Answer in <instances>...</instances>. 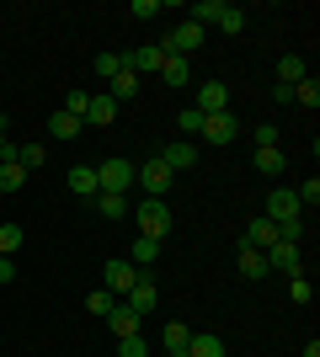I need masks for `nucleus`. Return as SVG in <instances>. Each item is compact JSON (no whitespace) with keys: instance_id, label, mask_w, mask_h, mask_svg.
<instances>
[{"instance_id":"obj_1","label":"nucleus","mask_w":320,"mask_h":357,"mask_svg":"<svg viewBox=\"0 0 320 357\" xmlns=\"http://www.w3.org/2000/svg\"><path fill=\"white\" fill-rule=\"evenodd\" d=\"M134 229L144 240H166L171 235V208H166V197H144L134 213Z\"/></svg>"},{"instance_id":"obj_2","label":"nucleus","mask_w":320,"mask_h":357,"mask_svg":"<svg viewBox=\"0 0 320 357\" xmlns=\"http://www.w3.org/2000/svg\"><path fill=\"white\" fill-rule=\"evenodd\" d=\"M134 181H139V187H144V192H150V197H166L171 187H176V171H171V165L160 160V155H155V160L134 165Z\"/></svg>"},{"instance_id":"obj_3","label":"nucleus","mask_w":320,"mask_h":357,"mask_svg":"<svg viewBox=\"0 0 320 357\" xmlns=\"http://www.w3.org/2000/svg\"><path fill=\"white\" fill-rule=\"evenodd\" d=\"M96 187H102V192H123L128 197V187H134V160H102L96 165Z\"/></svg>"},{"instance_id":"obj_4","label":"nucleus","mask_w":320,"mask_h":357,"mask_svg":"<svg viewBox=\"0 0 320 357\" xmlns=\"http://www.w3.org/2000/svg\"><path fill=\"white\" fill-rule=\"evenodd\" d=\"M203 38H208L203 27H192V22H176V27H171V38H166L160 48H166V54H176V59H187V54H198V48H203Z\"/></svg>"},{"instance_id":"obj_5","label":"nucleus","mask_w":320,"mask_h":357,"mask_svg":"<svg viewBox=\"0 0 320 357\" xmlns=\"http://www.w3.org/2000/svg\"><path fill=\"white\" fill-rule=\"evenodd\" d=\"M102 278H107V283H102L107 294H112V298H123L128 288L139 283V267L128 261V256H118V261H107V267H102Z\"/></svg>"},{"instance_id":"obj_6","label":"nucleus","mask_w":320,"mask_h":357,"mask_svg":"<svg viewBox=\"0 0 320 357\" xmlns=\"http://www.w3.org/2000/svg\"><path fill=\"white\" fill-rule=\"evenodd\" d=\"M261 219H273V224H294V219H305V208H299V197L289 192V187H277V192H267V213Z\"/></svg>"},{"instance_id":"obj_7","label":"nucleus","mask_w":320,"mask_h":357,"mask_svg":"<svg viewBox=\"0 0 320 357\" xmlns=\"http://www.w3.org/2000/svg\"><path fill=\"white\" fill-rule=\"evenodd\" d=\"M192 107H198L203 118H213V112H229V86H224V80H203L198 96H192Z\"/></svg>"},{"instance_id":"obj_8","label":"nucleus","mask_w":320,"mask_h":357,"mask_svg":"<svg viewBox=\"0 0 320 357\" xmlns=\"http://www.w3.org/2000/svg\"><path fill=\"white\" fill-rule=\"evenodd\" d=\"M171 54L160 43H144V48H134V54H123V64H128V70L134 75H160V64H166Z\"/></svg>"},{"instance_id":"obj_9","label":"nucleus","mask_w":320,"mask_h":357,"mask_svg":"<svg viewBox=\"0 0 320 357\" xmlns=\"http://www.w3.org/2000/svg\"><path fill=\"white\" fill-rule=\"evenodd\" d=\"M123 304H128V310H134V314H139V320H144V314H150V310H155V304H160V288H155V283H150V278H144V272H139V283H134V288H128V294H123Z\"/></svg>"},{"instance_id":"obj_10","label":"nucleus","mask_w":320,"mask_h":357,"mask_svg":"<svg viewBox=\"0 0 320 357\" xmlns=\"http://www.w3.org/2000/svg\"><path fill=\"white\" fill-rule=\"evenodd\" d=\"M267 272H294L299 278V245H289V240H277V245H267Z\"/></svg>"},{"instance_id":"obj_11","label":"nucleus","mask_w":320,"mask_h":357,"mask_svg":"<svg viewBox=\"0 0 320 357\" xmlns=\"http://www.w3.org/2000/svg\"><path fill=\"white\" fill-rule=\"evenodd\" d=\"M235 134H241V123L229 118V112H213V118H203V139H208V144H229Z\"/></svg>"},{"instance_id":"obj_12","label":"nucleus","mask_w":320,"mask_h":357,"mask_svg":"<svg viewBox=\"0 0 320 357\" xmlns=\"http://www.w3.org/2000/svg\"><path fill=\"white\" fill-rule=\"evenodd\" d=\"M241 245H251V251L277 245V224H273V219H251V224H245V235H241Z\"/></svg>"},{"instance_id":"obj_13","label":"nucleus","mask_w":320,"mask_h":357,"mask_svg":"<svg viewBox=\"0 0 320 357\" xmlns=\"http://www.w3.org/2000/svg\"><path fill=\"white\" fill-rule=\"evenodd\" d=\"M160 160H166L171 171H192V165H198V144L176 139V144H166V149H160Z\"/></svg>"},{"instance_id":"obj_14","label":"nucleus","mask_w":320,"mask_h":357,"mask_svg":"<svg viewBox=\"0 0 320 357\" xmlns=\"http://www.w3.org/2000/svg\"><path fill=\"white\" fill-rule=\"evenodd\" d=\"M64 187H70L75 197H96V192H102V187H96V165H70Z\"/></svg>"},{"instance_id":"obj_15","label":"nucleus","mask_w":320,"mask_h":357,"mask_svg":"<svg viewBox=\"0 0 320 357\" xmlns=\"http://www.w3.org/2000/svg\"><path fill=\"white\" fill-rule=\"evenodd\" d=\"M251 165H257L261 176H283V165H289V160H283V149H277V144H257Z\"/></svg>"},{"instance_id":"obj_16","label":"nucleus","mask_w":320,"mask_h":357,"mask_svg":"<svg viewBox=\"0 0 320 357\" xmlns=\"http://www.w3.org/2000/svg\"><path fill=\"white\" fill-rule=\"evenodd\" d=\"M187 357H224V336H213V331H192Z\"/></svg>"},{"instance_id":"obj_17","label":"nucleus","mask_w":320,"mask_h":357,"mask_svg":"<svg viewBox=\"0 0 320 357\" xmlns=\"http://www.w3.org/2000/svg\"><path fill=\"white\" fill-rule=\"evenodd\" d=\"M107 86H112V91H107V96H112V102H134V96H139V75L128 70V64H123V70L112 75V80H107Z\"/></svg>"},{"instance_id":"obj_18","label":"nucleus","mask_w":320,"mask_h":357,"mask_svg":"<svg viewBox=\"0 0 320 357\" xmlns=\"http://www.w3.org/2000/svg\"><path fill=\"white\" fill-rule=\"evenodd\" d=\"M235 267H241V278H251V283H257V278H267V256L251 251V245H241V251H235Z\"/></svg>"},{"instance_id":"obj_19","label":"nucleus","mask_w":320,"mask_h":357,"mask_svg":"<svg viewBox=\"0 0 320 357\" xmlns=\"http://www.w3.org/2000/svg\"><path fill=\"white\" fill-rule=\"evenodd\" d=\"M128 261H134L139 272H144V267H155V261H160V240H144V235H134V251H128Z\"/></svg>"},{"instance_id":"obj_20","label":"nucleus","mask_w":320,"mask_h":357,"mask_svg":"<svg viewBox=\"0 0 320 357\" xmlns=\"http://www.w3.org/2000/svg\"><path fill=\"white\" fill-rule=\"evenodd\" d=\"M160 80H166L171 91H182L187 80H192V64H187V59H176V54H171V59L160 64Z\"/></svg>"},{"instance_id":"obj_21","label":"nucleus","mask_w":320,"mask_h":357,"mask_svg":"<svg viewBox=\"0 0 320 357\" xmlns=\"http://www.w3.org/2000/svg\"><path fill=\"white\" fill-rule=\"evenodd\" d=\"M112 118H118V102H112V96H91V107H86V123H91V128H107Z\"/></svg>"},{"instance_id":"obj_22","label":"nucleus","mask_w":320,"mask_h":357,"mask_svg":"<svg viewBox=\"0 0 320 357\" xmlns=\"http://www.w3.org/2000/svg\"><path fill=\"white\" fill-rule=\"evenodd\" d=\"M305 59H299V54H283V59H277V86H299V80H305Z\"/></svg>"},{"instance_id":"obj_23","label":"nucleus","mask_w":320,"mask_h":357,"mask_svg":"<svg viewBox=\"0 0 320 357\" xmlns=\"http://www.w3.org/2000/svg\"><path fill=\"white\" fill-rule=\"evenodd\" d=\"M107 326H112V336H139V314L128 304H118V310L107 314Z\"/></svg>"},{"instance_id":"obj_24","label":"nucleus","mask_w":320,"mask_h":357,"mask_svg":"<svg viewBox=\"0 0 320 357\" xmlns=\"http://www.w3.org/2000/svg\"><path fill=\"white\" fill-rule=\"evenodd\" d=\"M96 208H102V219L118 224V219H128V197L123 192H96Z\"/></svg>"},{"instance_id":"obj_25","label":"nucleus","mask_w":320,"mask_h":357,"mask_svg":"<svg viewBox=\"0 0 320 357\" xmlns=\"http://www.w3.org/2000/svg\"><path fill=\"white\" fill-rule=\"evenodd\" d=\"M48 128H54V139H75L80 128H86V123H80V118H70L64 107H54V118H48Z\"/></svg>"},{"instance_id":"obj_26","label":"nucleus","mask_w":320,"mask_h":357,"mask_svg":"<svg viewBox=\"0 0 320 357\" xmlns=\"http://www.w3.org/2000/svg\"><path fill=\"white\" fill-rule=\"evenodd\" d=\"M22 187H27V171L16 160H0V192H22Z\"/></svg>"},{"instance_id":"obj_27","label":"nucleus","mask_w":320,"mask_h":357,"mask_svg":"<svg viewBox=\"0 0 320 357\" xmlns=\"http://www.w3.org/2000/svg\"><path fill=\"white\" fill-rule=\"evenodd\" d=\"M294 107H320V80L315 75H305V80L294 86Z\"/></svg>"},{"instance_id":"obj_28","label":"nucleus","mask_w":320,"mask_h":357,"mask_svg":"<svg viewBox=\"0 0 320 357\" xmlns=\"http://www.w3.org/2000/svg\"><path fill=\"white\" fill-rule=\"evenodd\" d=\"M43 160H48L43 144H16V165H22V171H38Z\"/></svg>"},{"instance_id":"obj_29","label":"nucleus","mask_w":320,"mask_h":357,"mask_svg":"<svg viewBox=\"0 0 320 357\" xmlns=\"http://www.w3.org/2000/svg\"><path fill=\"white\" fill-rule=\"evenodd\" d=\"M22 240H27V235H22V224H0V256H16V251H22Z\"/></svg>"},{"instance_id":"obj_30","label":"nucleus","mask_w":320,"mask_h":357,"mask_svg":"<svg viewBox=\"0 0 320 357\" xmlns=\"http://www.w3.org/2000/svg\"><path fill=\"white\" fill-rule=\"evenodd\" d=\"M86 310H91V314H102V320H107V314L118 310V298L107 294V288H91V298H86Z\"/></svg>"},{"instance_id":"obj_31","label":"nucleus","mask_w":320,"mask_h":357,"mask_svg":"<svg viewBox=\"0 0 320 357\" xmlns=\"http://www.w3.org/2000/svg\"><path fill=\"white\" fill-rule=\"evenodd\" d=\"M187 342H192V331H187L182 320H171V326H166V347H171V352H187Z\"/></svg>"},{"instance_id":"obj_32","label":"nucleus","mask_w":320,"mask_h":357,"mask_svg":"<svg viewBox=\"0 0 320 357\" xmlns=\"http://www.w3.org/2000/svg\"><path fill=\"white\" fill-rule=\"evenodd\" d=\"M86 107H91V91H70V96H64V112H70V118L86 123Z\"/></svg>"},{"instance_id":"obj_33","label":"nucleus","mask_w":320,"mask_h":357,"mask_svg":"<svg viewBox=\"0 0 320 357\" xmlns=\"http://www.w3.org/2000/svg\"><path fill=\"white\" fill-rule=\"evenodd\" d=\"M176 123H182V139L203 134V112H198V107H182V118H176Z\"/></svg>"},{"instance_id":"obj_34","label":"nucleus","mask_w":320,"mask_h":357,"mask_svg":"<svg viewBox=\"0 0 320 357\" xmlns=\"http://www.w3.org/2000/svg\"><path fill=\"white\" fill-rule=\"evenodd\" d=\"M91 64H96V75H102V80H112V75L123 70V54H96Z\"/></svg>"},{"instance_id":"obj_35","label":"nucleus","mask_w":320,"mask_h":357,"mask_svg":"<svg viewBox=\"0 0 320 357\" xmlns=\"http://www.w3.org/2000/svg\"><path fill=\"white\" fill-rule=\"evenodd\" d=\"M118 357H150L144 336H118Z\"/></svg>"},{"instance_id":"obj_36","label":"nucleus","mask_w":320,"mask_h":357,"mask_svg":"<svg viewBox=\"0 0 320 357\" xmlns=\"http://www.w3.org/2000/svg\"><path fill=\"white\" fill-rule=\"evenodd\" d=\"M294 197H299V208H315V203H320V181L310 176V181H305V187H299Z\"/></svg>"},{"instance_id":"obj_37","label":"nucleus","mask_w":320,"mask_h":357,"mask_svg":"<svg viewBox=\"0 0 320 357\" xmlns=\"http://www.w3.org/2000/svg\"><path fill=\"white\" fill-rule=\"evenodd\" d=\"M289 298H294V304H310V298H315V288H310V278H294V283H289Z\"/></svg>"},{"instance_id":"obj_38","label":"nucleus","mask_w":320,"mask_h":357,"mask_svg":"<svg viewBox=\"0 0 320 357\" xmlns=\"http://www.w3.org/2000/svg\"><path fill=\"white\" fill-rule=\"evenodd\" d=\"M0 160H16V144H11V134H6V118H0Z\"/></svg>"},{"instance_id":"obj_39","label":"nucleus","mask_w":320,"mask_h":357,"mask_svg":"<svg viewBox=\"0 0 320 357\" xmlns=\"http://www.w3.org/2000/svg\"><path fill=\"white\" fill-rule=\"evenodd\" d=\"M134 16H144V22H150V16H160V0H134Z\"/></svg>"},{"instance_id":"obj_40","label":"nucleus","mask_w":320,"mask_h":357,"mask_svg":"<svg viewBox=\"0 0 320 357\" xmlns=\"http://www.w3.org/2000/svg\"><path fill=\"white\" fill-rule=\"evenodd\" d=\"M11 278H16V256H0V288L11 283Z\"/></svg>"},{"instance_id":"obj_41","label":"nucleus","mask_w":320,"mask_h":357,"mask_svg":"<svg viewBox=\"0 0 320 357\" xmlns=\"http://www.w3.org/2000/svg\"><path fill=\"white\" fill-rule=\"evenodd\" d=\"M305 357H320V342H315V336L305 342Z\"/></svg>"},{"instance_id":"obj_42","label":"nucleus","mask_w":320,"mask_h":357,"mask_svg":"<svg viewBox=\"0 0 320 357\" xmlns=\"http://www.w3.org/2000/svg\"><path fill=\"white\" fill-rule=\"evenodd\" d=\"M171 357H187V352H171Z\"/></svg>"}]
</instances>
